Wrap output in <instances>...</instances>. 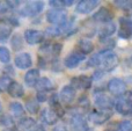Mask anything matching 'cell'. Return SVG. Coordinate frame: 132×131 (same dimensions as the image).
I'll return each instance as SVG.
<instances>
[{"label":"cell","mask_w":132,"mask_h":131,"mask_svg":"<svg viewBox=\"0 0 132 131\" xmlns=\"http://www.w3.org/2000/svg\"><path fill=\"white\" fill-rule=\"evenodd\" d=\"M71 86L75 89H82L86 91L89 89L93 85V77L89 76H79V77H73L71 79Z\"/></svg>","instance_id":"cell-9"},{"label":"cell","mask_w":132,"mask_h":131,"mask_svg":"<svg viewBox=\"0 0 132 131\" xmlns=\"http://www.w3.org/2000/svg\"><path fill=\"white\" fill-rule=\"evenodd\" d=\"M36 125V122H35L34 118L31 117H22L16 124V128H18L19 131H29L30 129Z\"/></svg>","instance_id":"cell-23"},{"label":"cell","mask_w":132,"mask_h":131,"mask_svg":"<svg viewBox=\"0 0 132 131\" xmlns=\"http://www.w3.org/2000/svg\"><path fill=\"white\" fill-rule=\"evenodd\" d=\"M45 38V34L41 30H36V29H27L24 31V41L27 42L29 45H35L44 42Z\"/></svg>","instance_id":"cell-10"},{"label":"cell","mask_w":132,"mask_h":131,"mask_svg":"<svg viewBox=\"0 0 132 131\" xmlns=\"http://www.w3.org/2000/svg\"><path fill=\"white\" fill-rule=\"evenodd\" d=\"M43 9H44L43 1H29L26 5H23L19 13L23 18H32V16L38 15Z\"/></svg>","instance_id":"cell-2"},{"label":"cell","mask_w":132,"mask_h":131,"mask_svg":"<svg viewBox=\"0 0 132 131\" xmlns=\"http://www.w3.org/2000/svg\"><path fill=\"white\" fill-rule=\"evenodd\" d=\"M130 97H131V100H132V91L130 92Z\"/></svg>","instance_id":"cell-43"},{"label":"cell","mask_w":132,"mask_h":131,"mask_svg":"<svg viewBox=\"0 0 132 131\" xmlns=\"http://www.w3.org/2000/svg\"><path fill=\"white\" fill-rule=\"evenodd\" d=\"M0 62L5 64L11 62V51L6 46H0Z\"/></svg>","instance_id":"cell-30"},{"label":"cell","mask_w":132,"mask_h":131,"mask_svg":"<svg viewBox=\"0 0 132 131\" xmlns=\"http://www.w3.org/2000/svg\"><path fill=\"white\" fill-rule=\"evenodd\" d=\"M24 44V37H22L20 34H15L11 39V45L14 51H20L23 49Z\"/></svg>","instance_id":"cell-26"},{"label":"cell","mask_w":132,"mask_h":131,"mask_svg":"<svg viewBox=\"0 0 132 131\" xmlns=\"http://www.w3.org/2000/svg\"><path fill=\"white\" fill-rule=\"evenodd\" d=\"M46 21L53 26H58L67 21V12L63 8H52L46 13Z\"/></svg>","instance_id":"cell-3"},{"label":"cell","mask_w":132,"mask_h":131,"mask_svg":"<svg viewBox=\"0 0 132 131\" xmlns=\"http://www.w3.org/2000/svg\"><path fill=\"white\" fill-rule=\"evenodd\" d=\"M41 120H42V122L45 123V124L53 125L58 122L59 117H58V115L56 114V111L53 110L51 107H49V108H44L43 110L41 111Z\"/></svg>","instance_id":"cell-17"},{"label":"cell","mask_w":132,"mask_h":131,"mask_svg":"<svg viewBox=\"0 0 132 131\" xmlns=\"http://www.w3.org/2000/svg\"><path fill=\"white\" fill-rule=\"evenodd\" d=\"M116 31V24L115 22H108L104 23L98 30V39H108L110 36L115 34Z\"/></svg>","instance_id":"cell-19"},{"label":"cell","mask_w":132,"mask_h":131,"mask_svg":"<svg viewBox=\"0 0 132 131\" xmlns=\"http://www.w3.org/2000/svg\"><path fill=\"white\" fill-rule=\"evenodd\" d=\"M77 50L79 52H81L82 55H88V53L93 52L94 50V44L90 39L88 38H81L78 41L77 43Z\"/></svg>","instance_id":"cell-21"},{"label":"cell","mask_w":132,"mask_h":131,"mask_svg":"<svg viewBox=\"0 0 132 131\" xmlns=\"http://www.w3.org/2000/svg\"><path fill=\"white\" fill-rule=\"evenodd\" d=\"M111 111H107V110H100V109H93L89 111L88 114V120L90 121L93 124L96 125H101L103 123L108 122L111 117Z\"/></svg>","instance_id":"cell-6"},{"label":"cell","mask_w":132,"mask_h":131,"mask_svg":"<svg viewBox=\"0 0 132 131\" xmlns=\"http://www.w3.org/2000/svg\"><path fill=\"white\" fill-rule=\"evenodd\" d=\"M36 100H37L38 102H45V101H49L48 94H46V93H42V92H37V94H36Z\"/></svg>","instance_id":"cell-34"},{"label":"cell","mask_w":132,"mask_h":131,"mask_svg":"<svg viewBox=\"0 0 132 131\" xmlns=\"http://www.w3.org/2000/svg\"><path fill=\"white\" fill-rule=\"evenodd\" d=\"M114 5L124 12H130L132 9V1L130 0H115Z\"/></svg>","instance_id":"cell-29"},{"label":"cell","mask_w":132,"mask_h":131,"mask_svg":"<svg viewBox=\"0 0 132 131\" xmlns=\"http://www.w3.org/2000/svg\"><path fill=\"white\" fill-rule=\"evenodd\" d=\"M8 6H7L6 1L5 2H0V13H6L7 11H8Z\"/></svg>","instance_id":"cell-39"},{"label":"cell","mask_w":132,"mask_h":131,"mask_svg":"<svg viewBox=\"0 0 132 131\" xmlns=\"http://www.w3.org/2000/svg\"><path fill=\"white\" fill-rule=\"evenodd\" d=\"M12 34V27L8 21H0V42H5Z\"/></svg>","instance_id":"cell-24"},{"label":"cell","mask_w":132,"mask_h":131,"mask_svg":"<svg viewBox=\"0 0 132 131\" xmlns=\"http://www.w3.org/2000/svg\"><path fill=\"white\" fill-rule=\"evenodd\" d=\"M35 88H36L37 92L48 93V92H50V91H52L53 88H55V86H53V83L50 79L46 78V77H43V78H41L38 80V83L36 84Z\"/></svg>","instance_id":"cell-22"},{"label":"cell","mask_w":132,"mask_h":131,"mask_svg":"<svg viewBox=\"0 0 132 131\" xmlns=\"http://www.w3.org/2000/svg\"><path fill=\"white\" fill-rule=\"evenodd\" d=\"M115 109L118 114L123 116L131 115L132 113V100L130 96L126 95H122L115 102Z\"/></svg>","instance_id":"cell-5"},{"label":"cell","mask_w":132,"mask_h":131,"mask_svg":"<svg viewBox=\"0 0 132 131\" xmlns=\"http://www.w3.org/2000/svg\"><path fill=\"white\" fill-rule=\"evenodd\" d=\"M100 55V67H102V71L104 72H110L115 70L119 64L118 56L111 50H107L103 49L98 52Z\"/></svg>","instance_id":"cell-1"},{"label":"cell","mask_w":132,"mask_h":131,"mask_svg":"<svg viewBox=\"0 0 132 131\" xmlns=\"http://www.w3.org/2000/svg\"><path fill=\"white\" fill-rule=\"evenodd\" d=\"M130 116H132V113H131V115H130Z\"/></svg>","instance_id":"cell-44"},{"label":"cell","mask_w":132,"mask_h":131,"mask_svg":"<svg viewBox=\"0 0 132 131\" xmlns=\"http://www.w3.org/2000/svg\"><path fill=\"white\" fill-rule=\"evenodd\" d=\"M118 130L119 131H132V122L131 121H122L118 124Z\"/></svg>","instance_id":"cell-31"},{"label":"cell","mask_w":132,"mask_h":131,"mask_svg":"<svg viewBox=\"0 0 132 131\" xmlns=\"http://www.w3.org/2000/svg\"><path fill=\"white\" fill-rule=\"evenodd\" d=\"M26 109H27L30 114L35 115V114H37L39 111V102L37 101L35 97H31V99L26 101Z\"/></svg>","instance_id":"cell-27"},{"label":"cell","mask_w":132,"mask_h":131,"mask_svg":"<svg viewBox=\"0 0 132 131\" xmlns=\"http://www.w3.org/2000/svg\"><path fill=\"white\" fill-rule=\"evenodd\" d=\"M100 5L98 0H81L77 4L75 12L79 14H88Z\"/></svg>","instance_id":"cell-13"},{"label":"cell","mask_w":132,"mask_h":131,"mask_svg":"<svg viewBox=\"0 0 132 131\" xmlns=\"http://www.w3.org/2000/svg\"><path fill=\"white\" fill-rule=\"evenodd\" d=\"M12 81H13V80H12L8 76H4L2 78H0V87L5 88V89L7 91V88H8V86L11 85Z\"/></svg>","instance_id":"cell-32"},{"label":"cell","mask_w":132,"mask_h":131,"mask_svg":"<svg viewBox=\"0 0 132 131\" xmlns=\"http://www.w3.org/2000/svg\"><path fill=\"white\" fill-rule=\"evenodd\" d=\"M7 21H8V23L11 26H13V27H19L20 26V23H19V20L15 18H8L7 19Z\"/></svg>","instance_id":"cell-37"},{"label":"cell","mask_w":132,"mask_h":131,"mask_svg":"<svg viewBox=\"0 0 132 131\" xmlns=\"http://www.w3.org/2000/svg\"><path fill=\"white\" fill-rule=\"evenodd\" d=\"M1 110H2V107H1V103H0V113H1Z\"/></svg>","instance_id":"cell-42"},{"label":"cell","mask_w":132,"mask_h":131,"mask_svg":"<svg viewBox=\"0 0 132 131\" xmlns=\"http://www.w3.org/2000/svg\"><path fill=\"white\" fill-rule=\"evenodd\" d=\"M93 21L95 22H100V23H108V22H111L112 19H114V14L110 9H108L107 7H101L96 13L93 14L92 16Z\"/></svg>","instance_id":"cell-14"},{"label":"cell","mask_w":132,"mask_h":131,"mask_svg":"<svg viewBox=\"0 0 132 131\" xmlns=\"http://www.w3.org/2000/svg\"><path fill=\"white\" fill-rule=\"evenodd\" d=\"M128 18H129V21H130V24H131V28H132V14L130 16H128Z\"/></svg>","instance_id":"cell-41"},{"label":"cell","mask_w":132,"mask_h":131,"mask_svg":"<svg viewBox=\"0 0 132 131\" xmlns=\"http://www.w3.org/2000/svg\"><path fill=\"white\" fill-rule=\"evenodd\" d=\"M9 110L14 117H22L24 115V108L20 102H11L9 104Z\"/></svg>","instance_id":"cell-25"},{"label":"cell","mask_w":132,"mask_h":131,"mask_svg":"<svg viewBox=\"0 0 132 131\" xmlns=\"http://www.w3.org/2000/svg\"><path fill=\"white\" fill-rule=\"evenodd\" d=\"M41 79L39 77V70L38 69H30L27 73L23 77V80H24V84L28 86V87H35L36 84L38 83V80Z\"/></svg>","instance_id":"cell-18"},{"label":"cell","mask_w":132,"mask_h":131,"mask_svg":"<svg viewBox=\"0 0 132 131\" xmlns=\"http://www.w3.org/2000/svg\"><path fill=\"white\" fill-rule=\"evenodd\" d=\"M85 59V55H82L81 52H79L78 50H74L73 52L68 53L64 59V65L67 69H75L82 63V60Z\"/></svg>","instance_id":"cell-12"},{"label":"cell","mask_w":132,"mask_h":131,"mask_svg":"<svg viewBox=\"0 0 132 131\" xmlns=\"http://www.w3.org/2000/svg\"><path fill=\"white\" fill-rule=\"evenodd\" d=\"M29 131H45V129H44V127L42 124H36L32 129H30Z\"/></svg>","instance_id":"cell-40"},{"label":"cell","mask_w":132,"mask_h":131,"mask_svg":"<svg viewBox=\"0 0 132 131\" xmlns=\"http://www.w3.org/2000/svg\"><path fill=\"white\" fill-rule=\"evenodd\" d=\"M75 96H77V89L73 88L71 85H66L60 89L59 92V100L62 103L66 104H71L73 101H74Z\"/></svg>","instance_id":"cell-11"},{"label":"cell","mask_w":132,"mask_h":131,"mask_svg":"<svg viewBox=\"0 0 132 131\" xmlns=\"http://www.w3.org/2000/svg\"><path fill=\"white\" fill-rule=\"evenodd\" d=\"M94 102H95L96 109H100V110L111 111V109L115 107L114 100L104 93H95Z\"/></svg>","instance_id":"cell-4"},{"label":"cell","mask_w":132,"mask_h":131,"mask_svg":"<svg viewBox=\"0 0 132 131\" xmlns=\"http://www.w3.org/2000/svg\"><path fill=\"white\" fill-rule=\"evenodd\" d=\"M108 88V92L110 94L115 95V96H122V95L125 94L126 92V84L124 83L122 79L118 78H112L111 80H109L107 85Z\"/></svg>","instance_id":"cell-7"},{"label":"cell","mask_w":132,"mask_h":131,"mask_svg":"<svg viewBox=\"0 0 132 131\" xmlns=\"http://www.w3.org/2000/svg\"><path fill=\"white\" fill-rule=\"evenodd\" d=\"M49 5L53 8H63L64 6V0H51L49 1Z\"/></svg>","instance_id":"cell-33"},{"label":"cell","mask_w":132,"mask_h":131,"mask_svg":"<svg viewBox=\"0 0 132 131\" xmlns=\"http://www.w3.org/2000/svg\"><path fill=\"white\" fill-rule=\"evenodd\" d=\"M7 92L14 99H20L24 95V88L20 83L13 80L11 83V85L8 86V88H7Z\"/></svg>","instance_id":"cell-20"},{"label":"cell","mask_w":132,"mask_h":131,"mask_svg":"<svg viewBox=\"0 0 132 131\" xmlns=\"http://www.w3.org/2000/svg\"><path fill=\"white\" fill-rule=\"evenodd\" d=\"M70 127L72 131H89V125L80 113H75L70 117Z\"/></svg>","instance_id":"cell-8"},{"label":"cell","mask_w":132,"mask_h":131,"mask_svg":"<svg viewBox=\"0 0 132 131\" xmlns=\"http://www.w3.org/2000/svg\"><path fill=\"white\" fill-rule=\"evenodd\" d=\"M103 74H104V71H102L101 69H98L97 71L94 72V74H93V80H100V79H102Z\"/></svg>","instance_id":"cell-35"},{"label":"cell","mask_w":132,"mask_h":131,"mask_svg":"<svg viewBox=\"0 0 132 131\" xmlns=\"http://www.w3.org/2000/svg\"><path fill=\"white\" fill-rule=\"evenodd\" d=\"M0 124L2 125V127L7 128L8 130L11 129H14V127H15V122H14V117L12 115H7V114H2V115H0Z\"/></svg>","instance_id":"cell-28"},{"label":"cell","mask_w":132,"mask_h":131,"mask_svg":"<svg viewBox=\"0 0 132 131\" xmlns=\"http://www.w3.org/2000/svg\"><path fill=\"white\" fill-rule=\"evenodd\" d=\"M6 4H7V6H8L9 9H14V8H16L21 2L20 1H11V0H8V1H6Z\"/></svg>","instance_id":"cell-36"},{"label":"cell","mask_w":132,"mask_h":131,"mask_svg":"<svg viewBox=\"0 0 132 131\" xmlns=\"http://www.w3.org/2000/svg\"><path fill=\"white\" fill-rule=\"evenodd\" d=\"M118 36L124 39H128L132 36V28L130 24V21H129V18H126V16L119 18Z\"/></svg>","instance_id":"cell-16"},{"label":"cell","mask_w":132,"mask_h":131,"mask_svg":"<svg viewBox=\"0 0 132 131\" xmlns=\"http://www.w3.org/2000/svg\"><path fill=\"white\" fill-rule=\"evenodd\" d=\"M14 64L20 70L29 69L32 65V58L28 52H20L14 58Z\"/></svg>","instance_id":"cell-15"},{"label":"cell","mask_w":132,"mask_h":131,"mask_svg":"<svg viewBox=\"0 0 132 131\" xmlns=\"http://www.w3.org/2000/svg\"><path fill=\"white\" fill-rule=\"evenodd\" d=\"M53 131H70V130H68L67 127L64 124H58L53 128Z\"/></svg>","instance_id":"cell-38"}]
</instances>
